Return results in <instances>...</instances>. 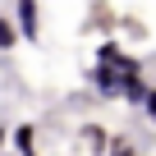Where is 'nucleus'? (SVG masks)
I'll return each instance as SVG.
<instances>
[{
    "mask_svg": "<svg viewBox=\"0 0 156 156\" xmlns=\"http://www.w3.org/2000/svg\"><path fill=\"white\" fill-rule=\"evenodd\" d=\"M14 32L19 41H41V9H37V0H14Z\"/></svg>",
    "mask_w": 156,
    "mask_h": 156,
    "instance_id": "nucleus-1",
    "label": "nucleus"
},
{
    "mask_svg": "<svg viewBox=\"0 0 156 156\" xmlns=\"http://www.w3.org/2000/svg\"><path fill=\"white\" fill-rule=\"evenodd\" d=\"M92 87H97L101 101H119V69H115V60L110 64H92Z\"/></svg>",
    "mask_w": 156,
    "mask_h": 156,
    "instance_id": "nucleus-2",
    "label": "nucleus"
},
{
    "mask_svg": "<svg viewBox=\"0 0 156 156\" xmlns=\"http://www.w3.org/2000/svg\"><path fill=\"white\" fill-rule=\"evenodd\" d=\"M9 142H14V156H37V124L23 119L9 129Z\"/></svg>",
    "mask_w": 156,
    "mask_h": 156,
    "instance_id": "nucleus-3",
    "label": "nucleus"
},
{
    "mask_svg": "<svg viewBox=\"0 0 156 156\" xmlns=\"http://www.w3.org/2000/svg\"><path fill=\"white\" fill-rule=\"evenodd\" d=\"M78 133H83V142L92 147V156H106V147H110V133H106L101 124H83Z\"/></svg>",
    "mask_w": 156,
    "mask_h": 156,
    "instance_id": "nucleus-4",
    "label": "nucleus"
},
{
    "mask_svg": "<svg viewBox=\"0 0 156 156\" xmlns=\"http://www.w3.org/2000/svg\"><path fill=\"white\" fill-rule=\"evenodd\" d=\"M14 46H19V32H14V23L5 14H0V51H14Z\"/></svg>",
    "mask_w": 156,
    "mask_h": 156,
    "instance_id": "nucleus-5",
    "label": "nucleus"
},
{
    "mask_svg": "<svg viewBox=\"0 0 156 156\" xmlns=\"http://www.w3.org/2000/svg\"><path fill=\"white\" fill-rule=\"evenodd\" d=\"M106 156H138V151H133V142H124V138H110Z\"/></svg>",
    "mask_w": 156,
    "mask_h": 156,
    "instance_id": "nucleus-6",
    "label": "nucleus"
},
{
    "mask_svg": "<svg viewBox=\"0 0 156 156\" xmlns=\"http://www.w3.org/2000/svg\"><path fill=\"white\" fill-rule=\"evenodd\" d=\"M142 115H147V119H156V87H147V92H142Z\"/></svg>",
    "mask_w": 156,
    "mask_h": 156,
    "instance_id": "nucleus-7",
    "label": "nucleus"
},
{
    "mask_svg": "<svg viewBox=\"0 0 156 156\" xmlns=\"http://www.w3.org/2000/svg\"><path fill=\"white\" fill-rule=\"evenodd\" d=\"M5 142H9V129H0V147H5Z\"/></svg>",
    "mask_w": 156,
    "mask_h": 156,
    "instance_id": "nucleus-8",
    "label": "nucleus"
}]
</instances>
